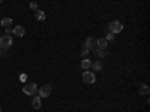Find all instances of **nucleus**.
I'll list each match as a JSON object with an SVG mask.
<instances>
[{
	"instance_id": "nucleus-1",
	"label": "nucleus",
	"mask_w": 150,
	"mask_h": 112,
	"mask_svg": "<svg viewBox=\"0 0 150 112\" xmlns=\"http://www.w3.org/2000/svg\"><path fill=\"white\" fill-rule=\"evenodd\" d=\"M11 45H12V36H8V34L0 36V49L2 51H8Z\"/></svg>"
},
{
	"instance_id": "nucleus-2",
	"label": "nucleus",
	"mask_w": 150,
	"mask_h": 112,
	"mask_svg": "<svg viewBox=\"0 0 150 112\" xmlns=\"http://www.w3.org/2000/svg\"><path fill=\"white\" fill-rule=\"evenodd\" d=\"M23 93L27 94V96H35L38 93V85L35 82H29L23 87Z\"/></svg>"
},
{
	"instance_id": "nucleus-3",
	"label": "nucleus",
	"mask_w": 150,
	"mask_h": 112,
	"mask_svg": "<svg viewBox=\"0 0 150 112\" xmlns=\"http://www.w3.org/2000/svg\"><path fill=\"white\" fill-rule=\"evenodd\" d=\"M108 29H110V33L117 34V33H120V32L123 30V24H122L120 21H111V22L108 24Z\"/></svg>"
},
{
	"instance_id": "nucleus-4",
	"label": "nucleus",
	"mask_w": 150,
	"mask_h": 112,
	"mask_svg": "<svg viewBox=\"0 0 150 112\" xmlns=\"http://www.w3.org/2000/svg\"><path fill=\"white\" fill-rule=\"evenodd\" d=\"M83 81H84L86 84H95V82H96L95 72H90V70H84V73H83Z\"/></svg>"
},
{
	"instance_id": "nucleus-5",
	"label": "nucleus",
	"mask_w": 150,
	"mask_h": 112,
	"mask_svg": "<svg viewBox=\"0 0 150 112\" xmlns=\"http://www.w3.org/2000/svg\"><path fill=\"white\" fill-rule=\"evenodd\" d=\"M38 93H39V97L41 99H44V97H48L50 94H51V85L50 84H45V85H42L39 90H38Z\"/></svg>"
},
{
	"instance_id": "nucleus-6",
	"label": "nucleus",
	"mask_w": 150,
	"mask_h": 112,
	"mask_svg": "<svg viewBox=\"0 0 150 112\" xmlns=\"http://www.w3.org/2000/svg\"><path fill=\"white\" fill-rule=\"evenodd\" d=\"M84 48L89 49V51H93V49L96 48V39L95 37H87L86 42H84Z\"/></svg>"
},
{
	"instance_id": "nucleus-7",
	"label": "nucleus",
	"mask_w": 150,
	"mask_h": 112,
	"mask_svg": "<svg viewBox=\"0 0 150 112\" xmlns=\"http://www.w3.org/2000/svg\"><path fill=\"white\" fill-rule=\"evenodd\" d=\"M12 33H14L15 36H18V37H23L24 34H26V29H24L23 26H15L14 29H12Z\"/></svg>"
},
{
	"instance_id": "nucleus-8",
	"label": "nucleus",
	"mask_w": 150,
	"mask_h": 112,
	"mask_svg": "<svg viewBox=\"0 0 150 112\" xmlns=\"http://www.w3.org/2000/svg\"><path fill=\"white\" fill-rule=\"evenodd\" d=\"M108 46V41L105 39V37H101V39L96 41V48H102V49H107Z\"/></svg>"
},
{
	"instance_id": "nucleus-9",
	"label": "nucleus",
	"mask_w": 150,
	"mask_h": 112,
	"mask_svg": "<svg viewBox=\"0 0 150 112\" xmlns=\"http://www.w3.org/2000/svg\"><path fill=\"white\" fill-rule=\"evenodd\" d=\"M12 18H9V17H5V18H2V21H0V24H2V26L5 27V29H8V27H11L12 26Z\"/></svg>"
},
{
	"instance_id": "nucleus-10",
	"label": "nucleus",
	"mask_w": 150,
	"mask_h": 112,
	"mask_svg": "<svg viewBox=\"0 0 150 112\" xmlns=\"http://www.w3.org/2000/svg\"><path fill=\"white\" fill-rule=\"evenodd\" d=\"M32 106H33V109H39L41 108V97L39 96H33Z\"/></svg>"
},
{
	"instance_id": "nucleus-11",
	"label": "nucleus",
	"mask_w": 150,
	"mask_h": 112,
	"mask_svg": "<svg viewBox=\"0 0 150 112\" xmlns=\"http://www.w3.org/2000/svg\"><path fill=\"white\" fill-rule=\"evenodd\" d=\"M138 90H140V94H141V96H149V93H150L149 85H146V84H141Z\"/></svg>"
},
{
	"instance_id": "nucleus-12",
	"label": "nucleus",
	"mask_w": 150,
	"mask_h": 112,
	"mask_svg": "<svg viewBox=\"0 0 150 112\" xmlns=\"http://www.w3.org/2000/svg\"><path fill=\"white\" fill-rule=\"evenodd\" d=\"M35 18H36L38 21H44V20H45V12L41 10V9L35 10Z\"/></svg>"
},
{
	"instance_id": "nucleus-13",
	"label": "nucleus",
	"mask_w": 150,
	"mask_h": 112,
	"mask_svg": "<svg viewBox=\"0 0 150 112\" xmlns=\"http://www.w3.org/2000/svg\"><path fill=\"white\" fill-rule=\"evenodd\" d=\"M93 51L98 54V57H99V58H105V57H107V49H102V48H95Z\"/></svg>"
},
{
	"instance_id": "nucleus-14",
	"label": "nucleus",
	"mask_w": 150,
	"mask_h": 112,
	"mask_svg": "<svg viewBox=\"0 0 150 112\" xmlns=\"http://www.w3.org/2000/svg\"><path fill=\"white\" fill-rule=\"evenodd\" d=\"M92 69H93V72L102 70V63H101V61H95V63H92Z\"/></svg>"
},
{
	"instance_id": "nucleus-15",
	"label": "nucleus",
	"mask_w": 150,
	"mask_h": 112,
	"mask_svg": "<svg viewBox=\"0 0 150 112\" xmlns=\"http://www.w3.org/2000/svg\"><path fill=\"white\" fill-rule=\"evenodd\" d=\"M81 67H83V69H90V67H92V61H90L89 58H84V60L81 61Z\"/></svg>"
},
{
	"instance_id": "nucleus-16",
	"label": "nucleus",
	"mask_w": 150,
	"mask_h": 112,
	"mask_svg": "<svg viewBox=\"0 0 150 112\" xmlns=\"http://www.w3.org/2000/svg\"><path fill=\"white\" fill-rule=\"evenodd\" d=\"M114 37H116V34H114V33H108L105 39H107V41L110 42V41H114Z\"/></svg>"
},
{
	"instance_id": "nucleus-17",
	"label": "nucleus",
	"mask_w": 150,
	"mask_h": 112,
	"mask_svg": "<svg viewBox=\"0 0 150 112\" xmlns=\"http://www.w3.org/2000/svg\"><path fill=\"white\" fill-rule=\"evenodd\" d=\"M87 55H89V49H86L84 46H83V49H81V57H87Z\"/></svg>"
},
{
	"instance_id": "nucleus-18",
	"label": "nucleus",
	"mask_w": 150,
	"mask_h": 112,
	"mask_svg": "<svg viewBox=\"0 0 150 112\" xmlns=\"http://www.w3.org/2000/svg\"><path fill=\"white\" fill-rule=\"evenodd\" d=\"M29 6H30V9H33V10H38V8H39V6H38V3H33V2H32Z\"/></svg>"
},
{
	"instance_id": "nucleus-19",
	"label": "nucleus",
	"mask_w": 150,
	"mask_h": 112,
	"mask_svg": "<svg viewBox=\"0 0 150 112\" xmlns=\"http://www.w3.org/2000/svg\"><path fill=\"white\" fill-rule=\"evenodd\" d=\"M26 79H27V75H26V73H21V75H20V81H21V82H24Z\"/></svg>"
},
{
	"instance_id": "nucleus-20",
	"label": "nucleus",
	"mask_w": 150,
	"mask_h": 112,
	"mask_svg": "<svg viewBox=\"0 0 150 112\" xmlns=\"http://www.w3.org/2000/svg\"><path fill=\"white\" fill-rule=\"evenodd\" d=\"M5 33H6L8 36H11V34H12V29H11V27H8V29H5Z\"/></svg>"
},
{
	"instance_id": "nucleus-21",
	"label": "nucleus",
	"mask_w": 150,
	"mask_h": 112,
	"mask_svg": "<svg viewBox=\"0 0 150 112\" xmlns=\"http://www.w3.org/2000/svg\"><path fill=\"white\" fill-rule=\"evenodd\" d=\"M5 52H6V51H2V49H0V57H2V55H3Z\"/></svg>"
},
{
	"instance_id": "nucleus-22",
	"label": "nucleus",
	"mask_w": 150,
	"mask_h": 112,
	"mask_svg": "<svg viewBox=\"0 0 150 112\" xmlns=\"http://www.w3.org/2000/svg\"><path fill=\"white\" fill-rule=\"evenodd\" d=\"M0 3H3V0H0Z\"/></svg>"
},
{
	"instance_id": "nucleus-23",
	"label": "nucleus",
	"mask_w": 150,
	"mask_h": 112,
	"mask_svg": "<svg viewBox=\"0 0 150 112\" xmlns=\"http://www.w3.org/2000/svg\"><path fill=\"white\" fill-rule=\"evenodd\" d=\"M0 112H2V109H0Z\"/></svg>"
}]
</instances>
